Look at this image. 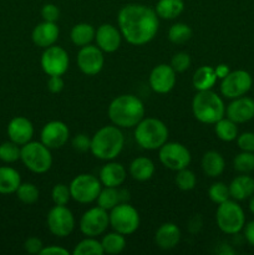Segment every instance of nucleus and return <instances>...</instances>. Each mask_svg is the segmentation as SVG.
Listing matches in <instances>:
<instances>
[{"mask_svg":"<svg viewBox=\"0 0 254 255\" xmlns=\"http://www.w3.org/2000/svg\"><path fill=\"white\" fill-rule=\"evenodd\" d=\"M117 24L122 37L128 44L142 46L154 39L159 26L156 10L143 4H127L120 9Z\"/></svg>","mask_w":254,"mask_h":255,"instance_id":"obj_1","label":"nucleus"},{"mask_svg":"<svg viewBox=\"0 0 254 255\" xmlns=\"http://www.w3.org/2000/svg\"><path fill=\"white\" fill-rule=\"evenodd\" d=\"M110 120L120 128L136 127L144 119V105L134 95H121L110 104L107 110Z\"/></svg>","mask_w":254,"mask_h":255,"instance_id":"obj_2","label":"nucleus"},{"mask_svg":"<svg viewBox=\"0 0 254 255\" xmlns=\"http://www.w3.org/2000/svg\"><path fill=\"white\" fill-rule=\"evenodd\" d=\"M125 146V137L120 127L104 126L91 137V153L101 161H112L120 156Z\"/></svg>","mask_w":254,"mask_h":255,"instance_id":"obj_3","label":"nucleus"},{"mask_svg":"<svg viewBox=\"0 0 254 255\" xmlns=\"http://www.w3.org/2000/svg\"><path fill=\"white\" fill-rule=\"evenodd\" d=\"M192 112L201 124L214 125L226 116V105L212 90L198 91L192 100Z\"/></svg>","mask_w":254,"mask_h":255,"instance_id":"obj_4","label":"nucleus"},{"mask_svg":"<svg viewBox=\"0 0 254 255\" xmlns=\"http://www.w3.org/2000/svg\"><path fill=\"white\" fill-rule=\"evenodd\" d=\"M134 139L139 147L147 151L159 149L168 139V128L161 120L147 117L134 128Z\"/></svg>","mask_w":254,"mask_h":255,"instance_id":"obj_5","label":"nucleus"},{"mask_svg":"<svg viewBox=\"0 0 254 255\" xmlns=\"http://www.w3.org/2000/svg\"><path fill=\"white\" fill-rule=\"evenodd\" d=\"M20 159L32 173H46L52 166V156L50 148H47L41 141H30L21 146Z\"/></svg>","mask_w":254,"mask_h":255,"instance_id":"obj_6","label":"nucleus"},{"mask_svg":"<svg viewBox=\"0 0 254 255\" xmlns=\"http://www.w3.org/2000/svg\"><path fill=\"white\" fill-rule=\"evenodd\" d=\"M216 221L217 226L223 233L234 236V234H238L246 226V214H244L243 208L236 201L228 199L218 204Z\"/></svg>","mask_w":254,"mask_h":255,"instance_id":"obj_7","label":"nucleus"},{"mask_svg":"<svg viewBox=\"0 0 254 255\" xmlns=\"http://www.w3.org/2000/svg\"><path fill=\"white\" fill-rule=\"evenodd\" d=\"M110 226L115 232L124 234V236H131L138 229L139 227V214L137 209L128 202H122L112 208L109 213Z\"/></svg>","mask_w":254,"mask_h":255,"instance_id":"obj_8","label":"nucleus"},{"mask_svg":"<svg viewBox=\"0 0 254 255\" xmlns=\"http://www.w3.org/2000/svg\"><path fill=\"white\" fill-rule=\"evenodd\" d=\"M71 198L77 203L89 204L97 199L102 189V183L97 177L82 173L75 177L69 184Z\"/></svg>","mask_w":254,"mask_h":255,"instance_id":"obj_9","label":"nucleus"},{"mask_svg":"<svg viewBox=\"0 0 254 255\" xmlns=\"http://www.w3.org/2000/svg\"><path fill=\"white\" fill-rule=\"evenodd\" d=\"M158 158L166 168L176 172L187 168L192 161L191 152L178 142H166L158 149Z\"/></svg>","mask_w":254,"mask_h":255,"instance_id":"obj_10","label":"nucleus"},{"mask_svg":"<svg viewBox=\"0 0 254 255\" xmlns=\"http://www.w3.org/2000/svg\"><path fill=\"white\" fill-rule=\"evenodd\" d=\"M47 228L57 238L69 237L75 229V217L66 206H55L47 213Z\"/></svg>","mask_w":254,"mask_h":255,"instance_id":"obj_11","label":"nucleus"},{"mask_svg":"<svg viewBox=\"0 0 254 255\" xmlns=\"http://www.w3.org/2000/svg\"><path fill=\"white\" fill-rule=\"evenodd\" d=\"M252 85H253V79L248 71L236 70V71H231L226 77L222 79L221 94L226 99H237V97L244 96L252 89Z\"/></svg>","mask_w":254,"mask_h":255,"instance_id":"obj_12","label":"nucleus"},{"mask_svg":"<svg viewBox=\"0 0 254 255\" xmlns=\"http://www.w3.org/2000/svg\"><path fill=\"white\" fill-rule=\"evenodd\" d=\"M69 54L61 46L46 47L40 59L41 69L47 76H62L69 69Z\"/></svg>","mask_w":254,"mask_h":255,"instance_id":"obj_13","label":"nucleus"},{"mask_svg":"<svg viewBox=\"0 0 254 255\" xmlns=\"http://www.w3.org/2000/svg\"><path fill=\"white\" fill-rule=\"evenodd\" d=\"M110 226V216L106 209L101 207H94L82 214L80 219V231L85 237H94L97 238L99 236L106 232L107 227Z\"/></svg>","mask_w":254,"mask_h":255,"instance_id":"obj_14","label":"nucleus"},{"mask_svg":"<svg viewBox=\"0 0 254 255\" xmlns=\"http://www.w3.org/2000/svg\"><path fill=\"white\" fill-rule=\"evenodd\" d=\"M104 65V51L97 45H86L77 52V66L80 71L87 76H95L101 72Z\"/></svg>","mask_w":254,"mask_h":255,"instance_id":"obj_15","label":"nucleus"},{"mask_svg":"<svg viewBox=\"0 0 254 255\" xmlns=\"http://www.w3.org/2000/svg\"><path fill=\"white\" fill-rule=\"evenodd\" d=\"M176 74L177 72L172 69L171 65H157L152 69L151 74H149V86L156 94H168L173 90L174 85H176Z\"/></svg>","mask_w":254,"mask_h":255,"instance_id":"obj_16","label":"nucleus"},{"mask_svg":"<svg viewBox=\"0 0 254 255\" xmlns=\"http://www.w3.org/2000/svg\"><path fill=\"white\" fill-rule=\"evenodd\" d=\"M70 137L69 127L62 121H50L42 127L40 138L50 149H57L67 143Z\"/></svg>","mask_w":254,"mask_h":255,"instance_id":"obj_17","label":"nucleus"},{"mask_svg":"<svg viewBox=\"0 0 254 255\" xmlns=\"http://www.w3.org/2000/svg\"><path fill=\"white\" fill-rule=\"evenodd\" d=\"M226 115L237 125L251 121L254 119V100L247 96L233 99L226 107Z\"/></svg>","mask_w":254,"mask_h":255,"instance_id":"obj_18","label":"nucleus"},{"mask_svg":"<svg viewBox=\"0 0 254 255\" xmlns=\"http://www.w3.org/2000/svg\"><path fill=\"white\" fill-rule=\"evenodd\" d=\"M95 40H96V45L102 51L112 54L121 46L122 35L119 27L111 24H102L101 26L97 27Z\"/></svg>","mask_w":254,"mask_h":255,"instance_id":"obj_19","label":"nucleus"},{"mask_svg":"<svg viewBox=\"0 0 254 255\" xmlns=\"http://www.w3.org/2000/svg\"><path fill=\"white\" fill-rule=\"evenodd\" d=\"M6 132L10 141L15 142L19 146H24L32 139L34 126L26 117L16 116L10 120V122L7 124Z\"/></svg>","mask_w":254,"mask_h":255,"instance_id":"obj_20","label":"nucleus"},{"mask_svg":"<svg viewBox=\"0 0 254 255\" xmlns=\"http://www.w3.org/2000/svg\"><path fill=\"white\" fill-rule=\"evenodd\" d=\"M60 35V29L56 22L42 21L34 27L31 32V40L36 46L46 49L52 46L57 41Z\"/></svg>","mask_w":254,"mask_h":255,"instance_id":"obj_21","label":"nucleus"},{"mask_svg":"<svg viewBox=\"0 0 254 255\" xmlns=\"http://www.w3.org/2000/svg\"><path fill=\"white\" fill-rule=\"evenodd\" d=\"M181 241V229L174 223H163L154 234V243L163 251L176 248Z\"/></svg>","mask_w":254,"mask_h":255,"instance_id":"obj_22","label":"nucleus"},{"mask_svg":"<svg viewBox=\"0 0 254 255\" xmlns=\"http://www.w3.org/2000/svg\"><path fill=\"white\" fill-rule=\"evenodd\" d=\"M126 168L117 162H109L100 169L99 179L104 187H120L126 181Z\"/></svg>","mask_w":254,"mask_h":255,"instance_id":"obj_23","label":"nucleus"},{"mask_svg":"<svg viewBox=\"0 0 254 255\" xmlns=\"http://www.w3.org/2000/svg\"><path fill=\"white\" fill-rule=\"evenodd\" d=\"M129 199L128 192L119 189V187H105L101 189L97 197V206L106 209L107 212L122 202H127Z\"/></svg>","mask_w":254,"mask_h":255,"instance_id":"obj_24","label":"nucleus"},{"mask_svg":"<svg viewBox=\"0 0 254 255\" xmlns=\"http://www.w3.org/2000/svg\"><path fill=\"white\" fill-rule=\"evenodd\" d=\"M229 193L234 201H246L254 194V179L242 174L236 177L229 184Z\"/></svg>","mask_w":254,"mask_h":255,"instance_id":"obj_25","label":"nucleus"},{"mask_svg":"<svg viewBox=\"0 0 254 255\" xmlns=\"http://www.w3.org/2000/svg\"><path fill=\"white\" fill-rule=\"evenodd\" d=\"M156 167L152 159L147 157H137L129 164V176L138 182H146L153 177Z\"/></svg>","mask_w":254,"mask_h":255,"instance_id":"obj_26","label":"nucleus"},{"mask_svg":"<svg viewBox=\"0 0 254 255\" xmlns=\"http://www.w3.org/2000/svg\"><path fill=\"white\" fill-rule=\"evenodd\" d=\"M201 164L204 174L211 178L219 177L226 168V161L223 156L217 151H207L202 157Z\"/></svg>","mask_w":254,"mask_h":255,"instance_id":"obj_27","label":"nucleus"},{"mask_svg":"<svg viewBox=\"0 0 254 255\" xmlns=\"http://www.w3.org/2000/svg\"><path fill=\"white\" fill-rule=\"evenodd\" d=\"M217 75L216 70L212 66H203L198 67L196 70L193 75V79H192V84H193L194 89L197 91H207V90H212L213 86L217 82Z\"/></svg>","mask_w":254,"mask_h":255,"instance_id":"obj_28","label":"nucleus"},{"mask_svg":"<svg viewBox=\"0 0 254 255\" xmlns=\"http://www.w3.org/2000/svg\"><path fill=\"white\" fill-rule=\"evenodd\" d=\"M21 184L20 173L12 167H0V194H11Z\"/></svg>","mask_w":254,"mask_h":255,"instance_id":"obj_29","label":"nucleus"},{"mask_svg":"<svg viewBox=\"0 0 254 255\" xmlns=\"http://www.w3.org/2000/svg\"><path fill=\"white\" fill-rule=\"evenodd\" d=\"M95 34H96V30L91 24L79 22L72 26L71 31H70V39H71L72 44L82 47L91 44L92 40L95 39Z\"/></svg>","mask_w":254,"mask_h":255,"instance_id":"obj_30","label":"nucleus"},{"mask_svg":"<svg viewBox=\"0 0 254 255\" xmlns=\"http://www.w3.org/2000/svg\"><path fill=\"white\" fill-rule=\"evenodd\" d=\"M154 10L161 19L173 20L183 12L184 1L183 0H158Z\"/></svg>","mask_w":254,"mask_h":255,"instance_id":"obj_31","label":"nucleus"},{"mask_svg":"<svg viewBox=\"0 0 254 255\" xmlns=\"http://www.w3.org/2000/svg\"><path fill=\"white\" fill-rule=\"evenodd\" d=\"M101 244L104 254H120L126 248V238L124 234L119 233V232H112V233H107L106 236H104Z\"/></svg>","mask_w":254,"mask_h":255,"instance_id":"obj_32","label":"nucleus"},{"mask_svg":"<svg viewBox=\"0 0 254 255\" xmlns=\"http://www.w3.org/2000/svg\"><path fill=\"white\" fill-rule=\"evenodd\" d=\"M214 131H216L217 137L224 142H232L238 137V126H237L236 122L229 120L228 117L227 119L223 117L218 122H216Z\"/></svg>","mask_w":254,"mask_h":255,"instance_id":"obj_33","label":"nucleus"},{"mask_svg":"<svg viewBox=\"0 0 254 255\" xmlns=\"http://www.w3.org/2000/svg\"><path fill=\"white\" fill-rule=\"evenodd\" d=\"M104 249H102L101 242L97 241L94 237H86L81 242L75 246L72 255H102Z\"/></svg>","mask_w":254,"mask_h":255,"instance_id":"obj_34","label":"nucleus"},{"mask_svg":"<svg viewBox=\"0 0 254 255\" xmlns=\"http://www.w3.org/2000/svg\"><path fill=\"white\" fill-rule=\"evenodd\" d=\"M193 31H192L191 26L184 22H177L173 24L168 30V40L172 44L176 45H183L191 40Z\"/></svg>","mask_w":254,"mask_h":255,"instance_id":"obj_35","label":"nucleus"},{"mask_svg":"<svg viewBox=\"0 0 254 255\" xmlns=\"http://www.w3.org/2000/svg\"><path fill=\"white\" fill-rule=\"evenodd\" d=\"M233 167L242 174L251 173L254 171V152L242 151L233 159Z\"/></svg>","mask_w":254,"mask_h":255,"instance_id":"obj_36","label":"nucleus"},{"mask_svg":"<svg viewBox=\"0 0 254 255\" xmlns=\"http://www.w3.org/2000/svg\"><path fill=\"white\" fill-rule=\"evenodd\" d=\"M16 197L24 204H34L39 201L40 192L32 183H21L16 189Z\"/></svg>","mask_w":254,"mask_h":255,"instance_id":"obj_37","label":"nucleus"},{"mask_svg":"<svg viewBox=\"0 0 254 255\" xmlns=\"http://www.w3.org/2000/svg\"><path fill=\"white\" fill-rule=\"evenodd\" d=\"M20 153H21V147L10 139L0 144V161L4 163H14L19 161Z\"/></svg>","mask_w":254,"mask_h":255,"instance_id":"obj_38","label":"nucleus"},{"mask_svg":"<svg viewBox=\"0 0 254 255\" xmlns=\"http://www.w3.org/2000/svg\"><path fill=\"white\" fill-rule=\"evenodd\" d=\"M196 183H197L196 174H194V172H192L191 169H188V167L177 171L176 186L178 187L181 191H184V192L192 191V189L196 187Z\"/></svg>","mask_w":254,"mask_h":255,"instance_id":"obj_39","label":"nucleus"},{"mask_svg":"<svg viewBox=\"0 0 254 255\" xmlns=\"http://www.w3.org/2000/svg\"><path fill=\"white\" fill-rule=\"evenodd\" d=\"M208 197L213 203L221 204L223 202L228 201L231 198L229 193V186H227L223 182H216L212 184L208 189Z\"/></svg>","mask_w":254,"mask_h":255,"instance_id":"obj_40","label":"nucleus"},{"mask_svg":"<svg viewBox=\"0 0 254 255\" xmlns=\"http://www.w3.org/2000/svg\"><path fill=\"white\" fill-rule=\"evenodd\" d=\"M51 198L55 206H67V203L71 199L70 187L64 183L55 184L51 191Z\"/></svg>","mask_w":254,"mask_h":255,"instance_id":"obj_41","label":"nucleus"},{"mask_svg":"<svg viewBox=\"0 0 254 255\" xmlns=\"http://www.w3.org/2000/svg\"><path fill=\"white\" fill-rule=\"evenodd\" d=\"M192 60L187 52H177L171 59V66L176 72H184L191 67Z\"/></svg>","mask_w":254,"mask_h":255,"instance_id":"obj_42","label":"nucleus"},{"mask_svg":"<svg viewBox=\"0 0 254 255\" xmlns=\"http://www.w3.org/2000/svg\"><path fill=\"white\" fill-rule=\"evenodd\" d=\"M41 17L44 21L56 22L60 17V9L52 2H47L41 7Z\"/></svg>","mask_w":254,"mask_h":255,"instance_id":"obj_43","label":"nucleus"},{"mask_svg":"<svg viewBox=\"0 0 254 255\" xmlns=\"http://www.w3.org/2000/svg\"><path fill=\"white\" fill-rule=\"evenodd\" d=\"M237 144L242 151L254 152V132H244L237 137Z\"/></svg>","mask_w":254,"mask_h":255,"instance_id":"obj_44","label":"nucleus"},{"mask_svg":"<svg viewBox=\"0 0 254 255\" xmlns=\"http://www.w3.org/2000/svg\"><path fill=\"white\" fill-rule=\"evenodd\" d=\"M71 144L75 151L84 153V152L90 151V148H91V138H89L86 134L79 133L72 138Z\"/></svg>","mask_w":254,"mask_h":255,"instance_id":"obj_45","label":"nucleus"},{"mask_svg":"<svg viewBox=\"0 0 254 255\" xmlns=\"http://www.w3.org/2000/svg\"><path fill=\"white\" fill-rule=\"evenodd\" d=\"M42 248H44V244H42L41 239H39L37 237H30L24 243V249L29 254H40Z\"/></svg>","mask_w":254,"mask_h":255,"instance_id":"obj_46","label":"nucleus"},{"mask_svg":"<svg viewBox=\"0 0 254 255\" xmlns=\"http://www.w3.org/2000/svg\"><path fill=\"white\" fill-rule=\"evenodd\" d=\"M65 86L64 79L61 76H49L47 80V89L51 94H59Z\"/></svg>","mask_w":254,"mask_h":255,"instance_id":"obj_47","label":"nucleus"},{"mask_svg":"<svg viewBox=\"0 0 254 255\" xmlns=\"http://www.w3.org/2000/svg\"><path fill=\"white\" fill-rule=\"evenodd\" d=\"M70 252L67 249L59 246H49L44 247L40 255H69Z\"/></svg>","mask_w":254,"mask_h":255,"instance_id":"obj_48","label":"nucleus"},{"mask_svg":"<svg viewBox=\"0 0 254 255\" xmlns=\"http://www.w3.org/2000/svg\"><path fill=\"white\" fill-rule=\"evenodd\" d=\"M244 238L252 247H254V221L244 226Z\"/></svg>","mask_w":254,"mask_h":255,"instance_id":"obj_49","label":"nucleus"},{"mask_svg":"<svg viewBox=\"0 0 254 255\" xmlns=\"http://www.w3.org/2000/svg\"><path fill=\"white\" fill-rule=\"evenodd\" d=\"M202 228V219L199 216H194L189 221V232L191 233H198Z\"/></svg>","mask_w":254,"mask_h":255,"instance_id":"obj_50","label":"nucleus"},{"mask_svg":"<svg viewBox=\"0 0 254 255\" xmlns=\"http://www.w3.org/2000/svg\"><path fill=\"white\" fill-rule=\"evenodd\" d=\"M214 70H216L217 77H218V79H221V80L223 79V77H226L227 75H228L229 72H231V70H229L228 65H226V64L218 65V66H217V67H214Z\"/></svg>","mask_w":254,"mask_h":255,"instance_id":"obj_51","label":"nucleus"},{"mask_svg":"<svg viewBox=\"0 0 254 255\" xmlns=\"http://www.w3.org/2000/svg\"><path fill=\"white\" fill-rule=\"evenodd\" d=\"M222 247L224 248V251H219V253H221V254H233L234 253V251H233V249L229 248L228 244H223Z\"/></svg>","mask_w":254,"mask_h":255,"instance_id":"obj_52","label":"nucleus"},{"mask_svg":"<svg viewBox=\"0 0 254 255\" xmlns=\"http://www.w3.org/2000/svg\"><path fill=\"white\" fill-rule=\"evenodd\" d=\"M249 211L254 214V194L251 197V201H249Z\"/></svg>","mask_w":254,"mask_h":255,"instance_id":"obj_53","label":"nucleus"}]
</instances>
